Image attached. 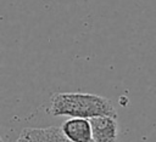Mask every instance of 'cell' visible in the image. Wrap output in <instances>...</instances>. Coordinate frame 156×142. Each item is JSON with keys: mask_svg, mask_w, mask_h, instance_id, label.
<instances>
[{"mask_svg": "<svg viewBox=\"0 0 156 142\" xmlns=\"http://www.w3.org/2000/svg\"><path fill=\"white\" fill-rule=\"evenodd\" d=\"M61 130L72 142H94L90 119L68 118L62 123Z\"/></svg>", "mask_w": 156, "mask_h": 142, "instance_id": "3", "label": "cell"}, {"mask_svg": "<svg viewBox=\"0 0 156 142\" xmlns=\"http://www.w3.org/2000/svg\"><path fill=\"white\" fill-rule=\"evenodd\" d=\"M48 113L52 117L91 119L101 115L117 118L113 103L102 96L84 92H57L50 98Z\"/></svg>", "mask_w": 156, "mask_h": 142, "instance_id": "1", "label": "cell"}, {"mask_svg": "<svg viewBox=\"0 0 156 142\" xmlns=\"http://www.w3.org/2000/svg\"><path fill=\"white\" fill-rule=\"evenodd\" d=\"M16 142H72L58 126L26 127L18 135Z\"/></svg>", "mask_w": 156, "mask_h": 142, "instance_id": "2", "label": "cell"}, {"mask_svg": "<svg viewBox=\"0 0 156 142\" xmlns=\"http://www.w3.org/2000/svg\"><path fill=\"white\" fill-rule=\"evenodd\" d=\"M117 118L101 115L90 119L94 142H116L118 135Z\"/></svg>", "mask_w": 156, "mask_h": 142, "instance_id": "4", "label": "cell"}, {"mask_svg": "<svg viewBox=\"0 0 156 142\" xmlns=\"http://www.w3.org/2000/svg\"><path fill=\"white\" fill-rule=\"evenodd\" d=\"M1 142H4V141H1Z\"/></svg>", "mask_w": 156, "mask_h": 142, "instance_id": "5", "label": "cell"}]
</instances>
